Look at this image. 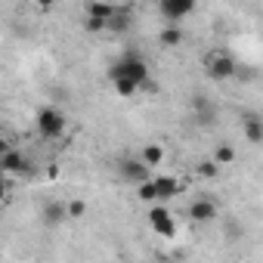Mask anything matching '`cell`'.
Masks as SVG:
<instances>
[{
    "instance_id": "6da1fadb",
    "label": "cell",
    "mask_w": 263,
    "mask_h": 263,
    "mask_svg": "<svg viewBox=\"0 0 263 263\" xmlns=\"http://www.w3.org/2000/svg\"><path fill=\"white\" fill-rule=\"evenodd\" d=\"M108 78H111V81H115V78H134V81H140L143 87H152V81H149V65H146V59H143L137 50L124 53V56L108 68Z\"/></svg>"
},
{
    "instance_id": "7a4b0ae2",
    "label": "cell",
    "mask_w": 263,
    "mask_h": 263,
    "mask_svg": "<svg viewBox=\"0 0 263 263\" xmlns=\"http://www.w3.org/2000/svg\"><path fill=\"white\" fill-rule=\"evenodd\" d=\"M235 71H238V62H235V56H232L229 50L217 47V50H211V53L204 56V74H208L211 81H229Z\"/></svg>"
},
{
    "instance_id": "3957f363",
    "label": "cell",
    "mask_w": 263,
    "mask_h": 263,
    "mask_svg": "<svg viewBox=\"0 0 263 263\" xmlns=\"http://www.w3.org/2000/svg\"><path fill=\"white\" fill-rule=\"evenodd\" d=\"M34 124H37V134H41L44 140H59V137L65 134V127H68L65 115H62L59 108H53V105H44V108L37 111Z\"/></svg>"
},
{
    "instance_id": "277c9868",
    "label": "cell",
    "mask_w": 263,
    "mask_h": 263,
    "mask_svg": "<svg viewBox=\"0 0 263 263\" xmlns=\"http://www.w3.org/2000/svg\"><path fill=\"white\" fill-rule=\"evenodd\" d=\"M115 10L118 7L105 4V0H90V4L84 7V13H87V19H84L87 31H108V19H111Z\"/></svg>"
},
{
    "instance_id": "5b68a950",
    "label": "cell",
    "mask_w": 263,
    "mask_h": 263,
    "mask_svg": "<svg viewBox=\"0 0 263 263\" xmlns=\"http://www.w3.org/2000/svg\"><path fill=\"white\" fill-rule=\"evenodd\" d=\"M149 226H152V232H158L164 238H171L177 232V220L164 204H149Z\"/></svg>"
},
{
    "instance_id": "8992f818",
    "label": "cell",
    "mask_w": 263,
    "mask_h": 263,
    "mask_svg": "<svg viewBox=\"0 0 263 263\" xmlns=\"http://www.w3.org/2000/svg\"><path fill=\"white\" fill-rule=\"evenodd\" d=\"M195 0H158V13L167 22H183L186 16H192Z\"/></svg>"
},
{
    "instance_id": "52a82bcc",
    "label": "cell",
    "mask_w": 263,
    "mask_h": 263,
    "mask_svg": "<svg viewBox=\"0 0 263 263\" xmlns=\"http://www.w3.org/2000/svg\"><path fill=\"white\" fill-rule=\"evenodd\" d=\"M149 171H152V167H149L143 158H127V161L118 164V174H121L127 183H137V186L149 180Z\"/></svg>"
},
{
    "instance_id": "ba28073f",
    "label": "cell",
    "mask_w": 263,
    "mask_h": 263,
    "mask_svg": "<svg viewBox=\"0 0 263 263\" xmlns=\"http://www.w3.org/2000/svg\"><path fill=\"white\" fill-rule=\"evenodd\" d=\"M0 167H4V174H31V161L19 149H4V155H0Z\"/></svg>"
},
{
    "instance_id": "9c48e42d",
    "label": "cell",
    "mask_w": 263,
    "mask_h": 263,
    "mask_svg": "<svg viewBox=\"0 0 263 263\" xmlns=\"http://www.w3.org/2000/svg\"><path fill=\"white\" fill-rule=\"evenodd\" d=\"M217 214H220V208H217V201H211V198H195V201L189 204V217H192L195 223H211Z\"/></svg>"
},
{
    "instance_id": "30bf717a",
    "label": "cell",
    "mask_w": 263,
    "mask_h": 263,
    "mask_svg": "<svg viewBox=\"0 0 263 263\" xmlns=\"http://www.w3.org/2000/svg\"><path fill=\"white\" fill-rule=\"evenodd\" d=\"M241 130H245V140H248V143H254V146L263 143V121H260L257 115H248V118L241 121Z\"/></svg>"
},
{
    "instance_id": "8fae6325",
    "label": "cell",
    "mask_w": 263,
    "mask_h": 263,
    "mask_svg": "<svg viewBox=\"0 0 263 263\" xmlns=\"http://www.w3.org/2000/svg\"><path fill=\"white\" fill-rule=\"evenodd\" d=\"M155 183H158V195H161V201H167V198H174V195L183 192V183H180L177 177H155Z\"/></svg>"
},
{
    "instance_id": "7c38bea8",
    "label": "cell",
    "mask_w": 263,
    "mask_h": 263,
    "mask_svg": "<svg viewBox=\"0 0 263 263\" xmlns=\"http://www.w3.org/2000/svg\"><path fill=\"white\" fill-rule=\"evenodd\" d=\"M137 198H140V201H146V204H155V201H161L155 177H149L146 183H140V186H137Z\"/></svg>"
},
{
    "instance_id": "4fadbf2b",
    "label": "cell",
    "mask_w": 263,
    "mask_h": 263,
    "mask_svg": "<svg viewBox=\"0 0 263 263\" xmlns=\"http://www.w3.org/2000/svg\"><path fill=\"white\" fill-rule=\"evenodd\" d=\"M127 28H130V13L118 7V10L111 13V19H108V31H115V34H121V31H127Z\"/></svg>"
},
{
    "instance_id": "5bb4252c",
    "label": "cell",
    "mask_w": 263,
    "mask_h": 263,
    "mask_svg": "<svg viewBox=\"0 0 263 263\" xmlns=\"http://www.w3.org/2000/svg\"><path fill=\"white\" fill-rule=\"evenodd\" d=\"M111 84H115V93H118V96H134V93L143 87V84L134 81V78H115Z\"/></svg>"
},
{
    "instance_id": "9a60e30c",
    "label": "cell",
    "mask_w": 263,
    "mask_h": 263,
    "mask_svg": "<svg viewBox=\"0 0 263 263\" xmlns=\"http://www.w3.org/2000/svg\"><path fill=\"white\" fill-rule=\"evenodd\" d=\"M158 41H161V47H180V44H183V31L171 22V25L158 34Z\"/></svg>"
},
{
    "instance_id": "2e32d148",
    "label": "cell",
    "mask_w": 263,
    "mask_h": 263,
    "mask_svg": "<svg viewBox=\"0 0 263 263\" xmlns=\"http://www.w3.org/2000/svg\"><path fill=\"white\" fill-rule=\"evenodd\" d=\"M140 158H143V161H146L149 167H158V164L164 161V149H161L158 143H149V146L143 149V155H140Z\"/></svg>"
},
{
    "instance_id": "e0dca14e",
    "label": "cell",
    "mask_w": 263,
    "mask_h": 263,
    "mask_svg": "<svg viewBox=\"0 0 263 263\" xmlns=\"http://www.w3.org/2000/svg\"><path fill=\"white\" fill-rule=\"evenodd\" d=\"M62 217H68V204L53 201V204H47V208H44V220H47V223H59Z\"/></svg>"
},
{
    "instance_id": "ac0fdd59",
    "label": "cell",
    "mask_w": 263,
    "mask_h": 263,
    "mask_svg": "<svg viewBox=\"0 0 263 263\" xmlns=\"http://www.w3.org/2000/svg\"><path fill=\"white\" fill-rule=\"evenodd\" d=\"M214 161H217L220 167L232 164V161H235V149H232V146H217V149H214Z\"/></svg>"
},
{
    "instance_id": "d6986e66",
    "label": "cell",
    "mask_w": 263,
    "mask_h": 263,
    "mask_svg": "<svg viewBox=\"0 0 263 263\" xmlns=\"http://www.w3.org/2000/svg\"><path fill=\"white\" fill-rule=\"evenodd\" d=\"M217 174H220V164H217L214 158H211V161H201V164H198V177H204V180H214Z\"/></svg>"
},
{
    "instance_id": "ffe728a7",
    "label": "cell",
    "mask_w": 263,
    "mask_h": 263,
    "mask_svg": "<svg viewBox=\"0 0 263 263\" xmlns=\"http://www.w3.org/2000/svg\"><path fill=\"white\" fill-rule=\"evenodd\" d=\"M84 214H87V201H81V198L68 201V217H84Z\"/></svg>"
},
{
    "instance_id": "44dd1931",
    "label": "cell",
    "mask_w": 263,
    "mask_h": 263,
    "mask_svg": "<svg viewBox=\"0 0 263 263\" xmlns=\"http://www.w3.org/2000/svg\"><path fill=\"white\" fill-rule=\"evenodd\" d=\"M34 4H37V7H41V10H50V7H53V4H56V0H34Z\"/></svg>"
}]
</instances>
